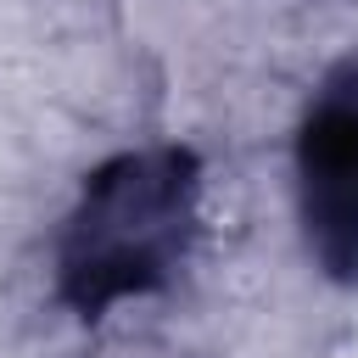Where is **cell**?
Segmentation results:
<instances>
[{"label":"cell","mask_w":358,"mask_h":358,"mask_svg":"<svg viewBox=\"0 0 358 358\" xmlns=\"http://www.w3.org/2000/svg\"><path fill=\"white\" fill-rule=\"evenodd\" d=\"M201 162L185 145H145L101 162L56 241V285L78 319L162 291L190 246Z\"/></svg>","instance_id":"cell-1"},{"label":"cell","mask_w":358,"mask_h":358,"mask_svg":"<svg viewBox=\"0 0 358 358\" xmlns=\"http://www.w3.org/2000/svg\"><path fill=\"white\" fill-rule=\"evenodd\" d=\"M296 213L313 263L358 285V50L319 78L296 123Z\"/></svg>","instance_id":"cell-2"}]
</instances>
